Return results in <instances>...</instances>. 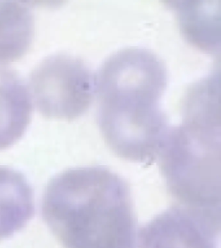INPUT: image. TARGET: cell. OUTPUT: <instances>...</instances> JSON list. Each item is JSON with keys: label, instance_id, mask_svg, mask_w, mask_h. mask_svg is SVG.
Listing matches in <instances>:
<instances>
[{"label": "cell", "instance_id": "7a4b0ae2", "mask_svg": "<svg viewBox=\"0 0 221 248\" xmlns=\"http://www.w3.org/2000/svg\"><path fill=\"white\" fill-rule=\"evenodd\" d=\"M167 83L164 62L149 50L127 48L110 56L96 75L98 121L104 139L128 151L156 142L170 127L160 102Z\"/></svg>", "mask_w": 221, "mask_h": 248}, {"label": "cell", "instance_id": "5b68a950", "mask_svg": "<svg viewBox=\"0 0 221 248\" xmlns=\"http://www.w3.org/2000/svg\"><path fill=\"white\" fill-rule=\"evenodd\" d=\"M221 209L180 204L154 217L139 232V248H219Z\"/></svg>", "mask_w": 221, "mask_h": 248}, {"label": "cell", "instance_id": "8992f818", "mask_svg": "<svg viewBox=\"0 0 221 248\" xmlns=\"http://www.w3.org/2000/svg\"><path fill=\"white\" fill-rule=\"evenodd\" d=\"M28 87L18 75L0 68V149L14 144L24 135L32 116Z\"/></svg>", "mask_w": 221, "mask_h": 248}, {"label": "cell", "instance_id": "3957f363", "mask_svg": "<svg viewBox=\"0 0 221 248\" xmlns=\"http://www.w3.org/2000/svg\"><path fill=\"white\" fill-rule=\"evenodd\" d=\"M167 187L180 204L221 209V125L184 116L159 155Z\"/></svg>", "mask_w": 221, "mask_h": 248}, {"label": "cell", "instance_id": "52a82bcc", "mask_svg": "<svg viewBox=\"0 0 221 248\" xmlns=\"http://www.w3.org/2000/svg\"><path fill=\"white\" fill-rule=\"evenodd\" d=\"M34 211L32 188L20 172L0 167V240L24 228Z\"/></svg>", "mask_w": 221, "mask_h": 248}, {"label": "cell", "instance_id": "ba28073f", "mask_svg": "<svg viewBox=\"0 0 221 248\" xmlns=\"http://www.w3.org/2000/svg\"><path fill=\"white\" fill-rule=\"evenodd\" d=\"M34 18L22 4L0 1V64L22 57L32 44Z\"/></svg>", "mask_w": 221, "mask_h": 248}, {"label": "cell", "instance_id": "6da1fadb", "mask_svg": "<svg viewBox=\"0 0 221 248\" xmlns=\"http://www.w3.org/2000/svg\"><path fill=\"white\" fill-rule=\"evenodd\" d=\"M44 220L66 248H137L131 190L102 166L70 169L50 181Z\"/></svg>", "mask_w": 221, "mask_h": 248}, {"label": "cell", "instance_id": "9c48e42d", "mask_svg": "<svg viewBox=\"0 0 221 248\" xmlns=\"http://www.w3.org/2000/svg\"><path fill=\"white\" fill-rule=\"evenodd\" d=\"M180 30L184 36L194 46L205 51L215 52L217 37L219 38V15H217V6L201 5L200 1L173 2Z\"/></svg>", "mask_w": 221, "mask_h": 248}, {"label": "cell", "instance_id": "277c9868", "mask_svg": "<svg viewBox=\"0 0 221 248\" xmlns=\"http://www.w3.org/2000/svg\"><path fill=\"white\" fill-rule=\"evenodd\" d=\"M32 101L46 117L70 120L88 109L96 96V75L82 60L68 54L46 58L33 71Z\"/></svg>", "mask_w": 221, "mask_h": 248}]
</instances>
